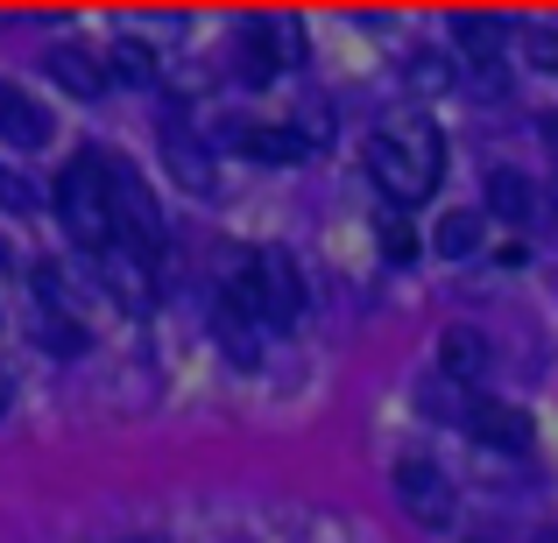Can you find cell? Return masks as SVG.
Instances as JSON below:
<instances>
[{
	"label": "cell",
	"instance_id": "cell-1",
	"mask_svg": "<svg viewBox=\"0 0 558 543\" xmlns=\"http://www.w3.org/2000/svg\"><path fill=\"white\" fill-rule=\"evenodd\" d=\"M368 177L389 205H424L438 190V177H446V141H438V127L389 121L368 141Z\"/></svg>",
	"mask_w": 558,
	"mask_h": 543
},
{
	"label": "cell",
	"instance_id": "cell-2",
	"mask_svg": "<svg viewBox=\"0 0 558 543\" xmlns=\"http://www.w3.org/2000/svg\"><path fill=\"white\" fill-rule=\"evenodd\" d=\"M57 219H64V240L85 247V255H107V247H121V226H113V184H107V156H71L64 177L50 190Z\"/></svg>",
	"mask_w": 558,
	"mask_h": 543
},
{
	"label": "cell",
	"instance_id": "cell-3",
	"mask_svg": "<svg viewBox=\"0 0 558 543\" xmlns=\"http://www.w3.org/2000/svg\"><path fill=\"white\" fill-rule=\"evenodd\" d=\"M227 297L241 304L255 325H298L304 318V275H298V261H290L283 247H255V255H241Z\"/></svg>",
	"mask_w": 558,
	"mask_h": 543
},
{
	"label": "cell",
	"instance_id": "cell-4",
	"mask_svg": "<svg viewBox=\"0 0 558 543\" xmlns=\"http://www.w3.org/2000/svg\"><path fill=\"white\" fill-rule=\"evenodd\" d=\"M304 64V28L290 22V14H255V22L241 28V71L255 85L283 78V71Z\"/></svg>",
	"mask_w": 558,
	"mask_h": 543
},
{
	"label": "cell",
	"instance_id": "cell-5",
	"mask_svg": "<svg viewBox=\"0 0 558 543\" xmlns=\"http://www.w3.org/2000/svg\"><path fill=\"white\" fill-rule=\"evenodd\" d=\"M389 488H396V502H403V516L424 522V530H446V522L460 516V494H452V480L438 473L432 459H396Z\"/></svg>",
	"mask_w": 558,
	"mask_h": 543
},
{
	"label": "cell",
	"instance_id": "cell-6",
	"mask_svg": "<svg viewBox=\"0 0 558 543\" xmlns=\"http://www.w3.org/2000/svg\"><path fill=\"white\" fill-rule=\"evenodd\" d=\"M466 431H474L488 452H509V459H523V452H531V417H523V409H509V403H481V395H474Z\"/></svg>",
	"mask_w": 558,
	"mask_h": 543
},
{
	"label": "cell",
	"instance_id": "cell-7",
	"mask_svg": "<svg viewBox=\"0 0 558 543\" xmlns=\"http://www.w3.org/2000/svg\"><path fill=\"white\" fill-rule=\"evenodd\" d=\"M0 141L8 149H50V107H36L22 85H0Z\"/></svg>",
	"mask_w": 558,
	"mask_h": 543
},
{
	"label": "cell",
	"instance_id": "cell-8",
	"mask_svg": "<svg viewBox=\"0 0 558 543\" xmlns=\"http://www.w3.org/2000/svg\"><path fill=\"white\" fill-rule=\"evenodd\" d=\"M163 163H170V177H178L191 198H213V156H205V141L191 135L184 121L163 127Z\"/></svg>",
	"mask_w": 558,
	"mask_h": 543
},
{
	"label": "cell",
	"instance_id": "cell-9",
	"mask_svg": "<svg viewBox=\"0 0 558 543\" xmlns=\"http://www.w3.org/2000/svg\"><path fill=\"white\" fill-rule=\"evenodd\" d=\"M43 71H50V78L64 85L71 99H107V85H113L107 64H99L93 50H78V42H57V50L43 57Z\"/></svg>",
	"mask_w": 558,
	"mask_h": 543
},
{
	"label": "cell",
	"instance_id": "cell-10",
	"mask_svg": "<svg viewBox=\"0 0 558 543\" xmlns=\"http://www.w3.org/2000/svg\"><path fill=\"white\" fill-rule=\"evenodd\" d=\"M488 212L502 219V226H537V219H545V198H537V184L523 177V170H495L488 177Z\"/></svg>",
	"mask_w": 558,
	"mask_h": 543
},
{
	"label": "cell",
	"instance_id": "cell-11",
	"mask_svg": "<svg viewBox=\"0 0 558 543\" xmlns=\"http://www.w3.org/2000/svg\"><path fill=\"white\" fill-rule=\"evenodd\" d=\"M438 374L460 381V388H481V381H488V340L466 332V325H452L446 340H438Z\"/></svg>",
	"mask_w": 558,
	"mask_h": 543
},
{
	"label": "cell",
	"instance_id": "cell-12",
	"mask_svg": "<svg viewBox=\"0 0 558 543\" xmlns=\"http://www.w3.org/2000/svg\"><path fill=\"white\" fill-rule=\"evenodd\" d=\"M452 36H460V50L474 57V71H495V64H502V50H509V28L495 22V14H460Z\"/></svg>",
	"mask_w": 558,
	"mask_h": 543
},
{
	"label": "cell",
	"instance_id": "cell-13",
	"mask_svg": "<svg viewBox=\"0 0 558 543\" xmlns=\"http://www.w3.org/2000/svg\"><path fill=\"white\" fill-rule=\"evenodd\" d=\"M481 240H488V212H446V219H438V233H432V247L446 261H474Z\"/></svg>",
	"mask_w": 558,
	"mask_h": 543
},
{
	"label": "cell",
	"instance_id": "cell-14",
	"mask_svg": "<svg viewBox=\"0 0 558 543\" xmlns=\"http://www.w3.org/2000/svg\"><path fill=\"white\" fill-rule=\"evenodd\" d=\"M241 149L255 156V163H304V156H312V135H298V127H241Z\"/></svg>",
	"mask_w": 558,
	"mask_h": 543
},
{
	"label": "cell",
	"instance_id": "cell-15",
	"mask_svg": "<svg viewBox=\"0 0 558 543\" xmlns=\"http://www.w3.org/2000/svg\"><path fill=\"white\" fill-rule=\"evenodd\" d=\"M36 340L50 346L57 360H78L85 354V325L64 311V304H36Z\"/></svg>",
	"mask_w": 558,
	"mask_h": 543
},
{
	"label": "cell",
	"instance_id": "cell-16",
	"mask_svg": "<svg viewBox=\"0 0 558 543\" xmlns=\"http://www.w3.org/2000/svg\"><path fill=\"white\" fill-rule=\"evenodd\" d=\"M107 78H121V85H149V78H156L149 50H142V42H113V57H107Z\"/></svg>",
	"mask_w": 558,
	"mask_h": 543
},
{
	"label": "cell",
	"instance_id": "cell-17",
	"mask_svg": "<svg viewBox=\"0 0 558 543\" xmlns=\"http://www.w3.org/2000/svg\"><path fill=\"white\" fill-rule=\"evenodd\" d=\"M381 255H389V261H410V255H417V233H410L403 205H389V212H381Z\"/></svg>",
	"mask_w": 558,
	"mask_h": 543
},
{
	"label": "cell",
	"instance_id": "cell-18",
	"mask_svg": "<svg viewBox=\"0 0 558 543\" xmlns=\"http://www.w3.org/2000/svg\"><path fill=\"white\" fill-rule=\"evenodd\" d=\"M523 57L537 71H558V28H523Z\"/></svg>",
	"mask_w": 558,
	"mask_h": 543
},
{
	"label": "cell",
	"instance_id": "cell-19",
	"mask_svg": "<svg viewBox=\"0 0 558 543\" xmlns=\"http://www.w3.org/2000/svg\"><path fill=\"white\" fill-rule=\"evenodd\" d=\"M0 205H8V212H22V205H28V184L14 177V170H0Z\"/></svg>",
	"mask_w": 558,
	"mask_h": 543
},
{
	"label": "cell",
	"instance_id": "cell-20",
	"mask_svg": "<svg viewBox=\"0 0 558 543\" xmlns=\"http://www.w3.org/2000/svg\"><path fill=\"white\" fill-rule=\"evenodd\" d=\"M545 141H551V156H558V113H551V121H545Z\"/></svg>",
	"mask_w": 558,
	"mask_h": 543
},
{
	"label": "cell",
	"instance_id": "cell-21",
	"mask_svg": "<svg viewBox=\"0 0 558 543\" xmlns=\"http://www.w3.org/2000/svg\"><path fill=\"white\" fill-rule=\"evenodd\" d=\"M537 543H558V530H545V536H537Z\"/></svg>",
	"mask_w": 558,
	"mask_h": 543
}]
</instances>
